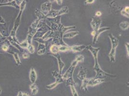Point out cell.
<instances>
[{"instance_id": "1", "label": "cell", "mask_w": 129, "mask_h": 96, "mask_svg": "<svg viewBox=\"0 0 129 96\" xmlns=\"http://www.w3.org/2000/svg\"><path fill=\"white\" fill-rule=\"evenodd\" d=\"M86 49H87L88 50H89L91 53L94 59V65L93 67V69L96 73L95 78H104L105 77H109V76L110 77L115 76V75H114L110 74L109 73L104 72L101 68L99 64V63L98 61V54L100 51V48H94L91 46V45H89L87 46Z\"/></svg>"}, {"instance_id": "2", "label": "cell", "mask_w": 129, "mask_h": 96, "mask_svg": "<svg viewBox=\"0 0 129 96\" xmlns=\"http://www.w3.org/2000/svg\"><path fill=\"white\" fill-rule=\"evenodd\" d=\"M26 1L25 0H23L22 1L20 5V11L19 12V14L17 17L15 21L14 24V27L13 28V29L12 30L11 32L10 33V37H16V32L19 27L20 24V21H21V18L23 12L24 10L25 9L26 6Z\"/></svg>"}, {"instance_id": "3", "label": "cell", "mask_w": 129, "mask_h": 96, "mask_svg": "<svg viewBox=\"0 0 129 96\" xmlns=\"http://www.w3.org/2000/svg\"><path fill=\"white\" fill-rule=\"evenodd\" d=\"M108 37L110 39L111 42L112 44V47L111 51L109 54V57L110 61L112 63H114L116 61L115 55H116V49L118 47L119 43V41L117 38L115 37L112 34L108 35Z\"/></svg>"}, {"instance_id": "4", "label": "cell", "mask_w": 129, "mask_h": 96, "mask_svg": "<svg viewBox=\"0 0 129 96\" xmlns=\"http://www.w3.org/2000/svg\"><path fill=\"white\" fill-rule=\"evenodd\" d=\"M69 9L67 6L63 7L61 9L58 10H51L48 14L46 16V18H54L57 16H61L62 15H64L69 13Z\"/></svg>"}, {"instance_id": "5", "label": "cell", "mask_w": 129, "mask_h": 96, "mask_svg": "<svg viewBox=\"0 0 129 96\" xmlns=\"http://www.w3.org/2000/svg\"><path fill=\"white\" fill-rule=\"evenodd\" d=\"M78 62L77 60H74L70 65L69 68L67 70L64 75H62V78L64 81L68 79L70 77H73V74L75 67L78 64Z\"/></svg>"}, {"instance_id": "6", "label": "cell", "mask_w": 129, "mask_h": 96, "mask_svg": "<svg viewBox=\"0 0 129 96\" xmlns=\"http://www.w3.org/2000/svg\"><path fill=\"white\" fill-rule=\"evenodd\" d=\"M102 23V20L99 17H93L92 18V20L91 22V27L94 32L96 31L101 26Z\"/></svg>"}, {"instance_id": "7", "label": "cell", "mask_w": 129, "mask_h": 96, "mask_svg": "<svg viewBox=\"0 0 129 96\" xmlns=\"http://www.w3.org/2000/svg\"><path fill=\"white\" fill-rule=\"evenodd\" d=\"M52 10V3L50 1L43 4L41 6V11L46 16Z\"/></svg>"}, {"instance_id": "8", "label": "cell", "mask_w": 129, "mask_h": 96, "mask_svg": "<svg viewBox=\"0 0 129 96\" xmlns=\"http://www.w3.org/2000/svg\"><path fill=\"white\" fill-rule=\"evenodd\" d=\"M52 56H53L54 57H55L58 62V67H59V73L61 75L62 72L63 71V69L65 66L64 63L62 61L60 55L59 53H57L56 54H50Z\"/></svg>"}, {"instance_id": "9", "label": "cell", "mask_w": 129, "mask_h": 96, "mask_svg": "<svg viewBox=\"0 0 129 96\" xmlns=\"http://www.w3.org/2000/svg\"><path fill=\"white\" fill-rule=\"evenodd\" d=\"M105 81L104 78H92L89 79L88 86H94L99 85L104 83Z\"/></svg>"}, {"instance_id": "10", "label": "cell", "mask_w": 129, "mask_h": 96, "mask_svg": "<svg viewBox=\"0 0 129 96\" xmlns=\"http://www.w3.org/2000/svg\"><path fill=\"white\" fill-rule=\"evenodd\" d=\"M109 29H110V28L109 27H103L102 28H100L98 30H97L96 31L94 32V35L93 37V43L95 44L96 43L99 35L102 32Z\"/></svg>"}, {"instance_id": "11", "label": "cell", "mask_w": 129, "mask_h": 96, "mask_svg": "<svg viewBox=\"0 0 129 96\" xmlns=\"http://www.w3.org/2000/svg\"><path fill=\"white\" fill-rule=\"evenodd\" d=\"M0 33L4 37H7L10 36V33L8 30V27L6 24H0Z\"/></svg>"}, {"instance_id": "12", "label": "cell", "mask_w": 129, "mask_h": 96, "mask_svg": "<svg viewBox=\"0 0 129 96\" xmlns=\"http://www.w3.org/2000/svg\"><path fill=\"white\" fill-rule=\"evenodd\" d=\"M51 74H52V75L55 79V82L57 84H58V85L64 82V80L62 78V75L60 74L59 72H58L57 71H54L52 72Z\"/></svg>"}, {"instance_id": "13", "label": "cell", "mask_w": 129, "mask_h": 96, "mask_svg": "<svg viewBox=\"0 0 129 96\" xmlns=\"http://www.w3.org/2000/svg\"><path fill=\"white\" fill-rule=\"evenodd\" d=\"M87 73V69L82 66H81L79 70V72L77 75L78 78L81 81L84 80L86 78Z\"/></svg>"}, {"instance_id": "14", "label": "cell", "mask_w": 129, "mask_h": 96, "mask_svg": "<svg viewBox=\"0 0 129 96\" xmlns=\"http://www.w3.org/2000/svg\"><path fill=\"white\" fill-rule=\"evenodd\" d=\"M1 6H12L16 9L20 8V6L17 4L16 1L15 0L8 1L7 2H6V3H0V7Z\"/></svg>"}, {"instance_id": "15", "label": "cell", "mask_w": 129, "mask_h": 96, "mask_svg": "<svg viewBox=\"0 0 129 96\" xmlns=\"http://www.w3.org/2000/svg\"><path fill=\"white\" fill-rule=\"evenodd\" d=\"M37 79V75L35 70L33 67H32L29 72V79L32 84L35 83Z\"/></svg>"}, {"instance_id": "16", "label": "cell", "mask_w": 129, "mask_h": 96, "mask_svg": "<svg viewBox=\"0 0 129 96\" xmlns=\"http://www.w3.org/2000/svg\"><path fill=\"white\" fill-rule=\"evenodd\" d=\"M6 39L8 40V41L10 43V45L11 46H12L13 47H14V48H16L21 53H23L24 52V49H23L22 48H21V47L20 46L19 44L15 42V41H14L12 38V37L10 36H9L8 37H6Z\"/></svg>"}, {"instance_id": "17", "label": "cell", "mask_w": 129, "mask_h": 96, "mask_svg": "<svg viewBox=\"0 0 129 96\" xmlns=\"http://www.w3.org/2000/svg\"><path fill=\"white\" fill-rule=\"evenodd\" d=\"M86 46L84 45H74L70 47L71 51H73V53H79L82 51L83 50L86 48Z\"/></svg>"}, {"instance_id": "18", "label": "cell", "mask_w": 129, "mask_h": 96, "mask_svg": "<svg viewBox=\"0 0 129 96\" xmlns=\"http://www.w3.org/2000/svg\"><path fill=\"white\" fill-rule=\"evenodd\" d=\"M9 54H11L12 55H13V57L14 58V59L15 60V61L16 62V64L17 66H19L21 64V60L20 59L18 56V54L16 52H13L11 50H9V51H8L7 52Z\"/></svg>"}, {"instance_id": "19", "label": "cell", "mask_w": 129, "mask_h": 96, "mask_svg": "<svg viewBox=\"0 0 129 96\" xmlns=\"http://www.w3.org/2000/svg\"><path fill=\"white\" fill-rule=\"evenodd\" d=\"M35 15L37 17V19L40 20H45L46 18V16L44 15L43 14V13L39 10L38 9H36L35 11Z\"/></svg>"}, {"instance_id": "20", "label": "cell", "mask_w": 129, "mask_h": 96, "mask_svg": "<svg viewBox=\"0 0 129 96\" xmlns=\"http://www.w3.org/2000/svg\"><path fill=\"white\" fill-rule=\"evenodd\" d=\"M49 50H50V53L49 54L50 55V54H53L59 53V47H58V46L56 45H54V44L52 45L50 47Z\"/></svg>"}, {"instance_id": "21", "label": "cell", "mask_w": 129, "mask_h": 96, "mask_svg": "<svg viewBox=\"0 0 129 96\" xmlns=\"http://www.w3.org/2000/svg\"><path fill=\"white\" fill-rule=\"evenodd\" d=\"M79 34L78 31H74V32H69L64 33L63 36V38H71L75 37L77 35Z\"/></svg>"}, {"instance_id": "22", "label": "cell", "mask_w": 129, "mask_h": 96, "mask_svg": "<svg viewBox=\"0 0 129 96\" xmlns=\"http://www.w3.org/2000/svg\"><path fill=\"white\" fill-rule=\"evenodd\" d=\"M89 81V78H87L84 79V80L82 81V84H81V89L83 90L88 92V83Z\"/></svg>"}, {"instance_id": "23", "label": "cell", "mask_w": 129, "mask_h": 96, "mask_svg": "<svg viewBox=\"0 0 129 96\" xmlns=\"http://www.w3.org/2000/svg\"><path fill=\"white\" fill-rule=\"evenodd\" d=\"M64 81L66 82V85L67 86H71V85L75 86L76 84L73 77H70Z\"/></svg>"}, {"instance_id": "24", "label": "cell", "mask_w": 129, "mask_h": 96, "mask_svg": "<svg viewBox=\"0 0 129 96\" xmlns=\"http://www.w3.org/2000/svg\"><path fill=\"white\" fill-rule=\"evenodd\" d=\"M59 52H65L67 51H71L70 50V46H64V45H59Z\"/></svg>"}, {"instance_id": "25", "label": "cell", "mask_w": 129, "mask_h": 96, "mask_svg": "<svg viewBox=\"0 0 129 96\" xmlns=\"http://www.w3.org/2000/svg\"><path fill=\"white\" fill-rule=\"evenodd\" d=\"M129 22L127 21L123 22L119 24V27L122 30H126L129 28Z\"/></svg>"}, {"instance_id": "26", "label": "cell", "mask_w": 129, "mask_h": 96, "mask_svg": "<svg viewBox=\"0 0 129 96\" xmlns=\"http://www.w3.org/2000/svg\"><path fill=\"white\" fill-rule=\"evenodd\" d=\"M51 30L53 31H56L58 30V25L53 22H51V26L50 27Z\"/></svg>"}, {"instance_id": "27", "label": "cell", "mask_w": 129, "mask_h": 96, "mask_svg": "<svg viewBox=\"0 0 129 96\" xmlns=\"http://www.w3.org/2000/svg\"><path fill=\"white\" fill-rule=\"evenodd\" d=\"M28 50V51L30 53V54H34L35 53V49L34 47L33 46V45L31 44H28V46L27 48Z\"/></svg>"}, {"instance_id": "28", "label": "cell", "mask_w": 129, "mask_h": 96, "mask_svg": "<svg viewBox=\"0 0 129 96\" xmlns=\"http://www.w3.org/2000/svg\"><path fill=\"white\" fill-rule=\"evenodd\" d=\"M70 89H71V91L73 96H79L78 93L77 92V91L76 89L75 86H73V85L70 86Z\"/></svg>"}, {"instance_id": "29", "label": "cell", "mask_w": 129, "mask_h": 96, "mask_svg": "<svg viewBox=\"0 0 129 96\" xmlns=\"http://www.w3.org/2000/svg\"><path fill=\"white\" fill-rule=\"evenodd\" d=\"M20 46L21 47V48H22L23 49H27L28 45V43L27 41V39H25L24 41H23L22 42L20 43L19 44Z\"/></svg>"}, {"instance_id": "30", "label": "cell", "mask_w": 129, "mask_h": 96, "mask_svg": "<svg viewBox=\"0 0 129 96\" xmlns=\"http://www.w3.org/2000/svg\"><path fill=\"white\" fill-rule=\"evenodd\" d=\"M58 85V84H57L55 82H54L52 84H51L49 85H46V88L48 89L49 90H51L52 89H54V88H55L57 85Z\"/></svg>"}, {"instance_id": "31", "label": "cell", "mask_w": 129, "mask_h": 96, "mask_svg": "<svg viewBox=\"0 0 129 96\" xmlns=\"http://www.w3.org/2000/svg\"><path fill=\"white\" fill-rule=\"evenodd\" d=\"M84 57L83 55H77L76 57L75 60L78 61V63L80 62H84Z\"/></svg>"}, {"instance_id": "32", "label": "cell", "mask_w": 129, "mask_h": 96, "mask_svg": "<svg viewBox=\"0 0 129 96\" xmlns=\"http://www.w3.org/2000/svg\"><path fill=\"white\" fill-rule=\"evenodd\" d=\"M46 50V46L44 44H42V43H39V46L38 47V51H43V50Z\"/></svg>"}, {"instance_id": "33", "label": "cell", "mask_w": 129, "mask_h": 96, "mask_svg": "<svg viewBox=\"0 0 129 96\" xmlns=\"http://www.w3.org/2000/svg\"><path fill=\"white\" fill-rule=\"evenodd\" d=\"M38 92V88L37 87L31 90V93L33 95H36Z\"/></svg>"}, {"instance_id": "34", "label": "cell", "mask_w": 129, "mask_h": 96, "mask_svg": "<svg viewBox=\"0 0 129 96\" xmlns=\"http://www.w3.org/2000/svg\"><path fill=\"white\" fill-rule=\"evenodd\" d=\"M120 13H121V14L122 16H125V17H126L127 18H129V14H127L125 11H124V9L122 10L121 11V12H120Z\"/></svg>"}, {"instance_id": "35", "label": "cell", "mask_w": 129, "mask_h": 96, "mask_svg": "<svg viewBox=\"0 0 129 96\" xmlns=\"http://www.w3.org/2000/svg\"><path fill=\"white\" fill-rule=\"evenodd\" d=\"M17 96H30L25 93H23L22 91H19Z\"/></svg>"}, {"instance_id": "36", "label": "cell", "mask_w": 129, "mask_h": 96, "mask_svg": "<svg viewBox=\"0 0 129 96\" xmlns=\"http://www.w3.org/2000/svg\"><path fill=\"white\" fill-rule=\"evenodd\" d=\"M6 39V37H4L0 33V43H3Z\"/></svg>"}, {"instance_id": "37", "label": "cell", "mask_w": 129, "mask_h": 96, "mask_svg": "<svg viewBox=\"0 0 129 96\" xmlns=\"http://www.w3.org/2000/svg\"><path fill=\"white\" fill-rule=\"evenodd\" d=\"M125 46L126 48V50H127V57L129 58V43L126 42L125 43Z\"/></svg>"}, {"instance_id": "38", "label": "cell", "mask_w": 129, "mask_h": 96, "mask_svg": "<svg viewBox=\"0 0 129 96\" xmlns=\"http://www.w3.org/2000/svg\"><path fill=\"white\" fill-rule=\"evenodd\" d=\"M29 54L27 53H24L22 55V57L23 59H27L28 58H29Z\"/></svg>"}, {"instance_id": "39", "label": "cell", "mask_w": 129, "mask_h": 96, "mask_svg": "<svg viewBox=\"0 0 129 96\" xmlns=\"http://www.w3.org/2000/svg\"><path fill=\"white\" fill-rule=\"evenodd\" d=\"M6 23V21L4 20V19L2 17V16L0 15V24H5Z\"/></svg>"}, {"instance_id": "40", "label": "cell", "mask_w": 129, "mask_h": 96, "mask_svg": "<svg viewBox=\"0 0 129 96\" xmlns=\"http://www.w3.org/2000/svg\"><path fill=\"white\" fill-rule=\"evenodd\" d=\"M94 1H94V0H87L85 1V4H91L93 3L94 2Z\"/></svg>"}, {"instance_id": "41", "label": "cell", "mask_w": 129, "mask_h": 96, "mask_svg": "<svg viewBox=\"0 0 129 96\" xmlns=\"http://www.w3.org/2000/svg\"><path fill=\"white\" fill-rule=\"evenodd\" d=\"M37 85H36L35 84V83H34V84H31V85H30V89H31V90H32L33 89H34V88H36V87H37Z\"/></svg>"}, {"instance_id": "42", "label": "cell", "mask_w": 129, "mask_h": 96, "mask_svg": "<svg viewBox=\"0 0 129 96\" xmlns=\"http://www.w3.org/2000/svg\"><path fill=\"white\" fill-rule=\"evenodd\" d=\"M55 2H56V3L59 5V6H61L62 3H63V1L62 0H55L54 1Z\"/></svg>"}, {"instance_id": "43", "label": "cell", "mask_w": 129, "mask_h": 96, "mask_svg": "<svg viewBox=\"0 0 129 96\" xmlns=\"http://www.w3.org/2000/svg\"><path fill=\"white\" fill-rule=\"evenodd\" d=\"M95 15H96L97 17H100V16L102 15V13H101V12H100V11H97Z\"/></svg>"}, {"instance_id": "44", "label": "cell", "mask_w": 129, "mask_h": 96, "mask_svg": "<svg viewBox=\"0 0 129 96\" xmlns=\"http://www.w3.org/2000/svg\"><path fill=\"white\" fill-rule=\"evenodd\" d=\"M129 6H126L125 7V8L124 9V11H125L127 14H129Z\"/></svg>"}, {"instance_id": "45", "label": "cell", "mask_w": 129, "mask_h": 96, "mask_svg": "<svg viewBox=\"0 0 129 96\" xmlns=\"http://www.w3.org/2000/svg\"><path fill=\"white\" fill-rule=\"evenodd\" d=\"M1 93H2V89H1V86H0V95L1 94Z\"/></svg>"}]
</instances>
